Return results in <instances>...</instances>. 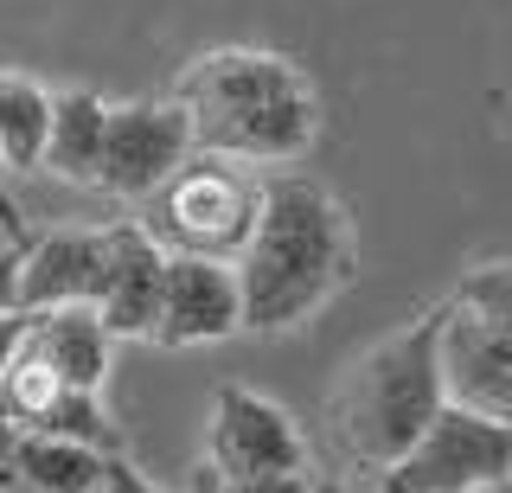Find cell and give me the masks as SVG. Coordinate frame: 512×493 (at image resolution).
<instances>
[{
    "label": "cell",
    "mask_w": 512,
    "mask_h": 493,
    "mask_svg": "<svg viewBox=\"0 0 512 493\" xmlns=\"http://www.w3.org/2000/svg\"><path fill=\"white\" fill-rule=\"evenodd\" d=\"M39 436H64V442H84V449H103L116 455V429H109V410H103V391H71L64 385L52 404L39 410Z\"/></svg>",
    "instance_id": "2e32d148"
},
{
    "label": "cell",
    "mask_w": 512,
    "mask_h": 493,
    "mask_svg": "<svg viewBox=\"0 0 512 493\" xmlns=\"http://www.w3.org/2000/svg\"><path fill=\"white\" fill-rule=\"evenodd\" d=\"M442 410V372H436V308L423 321L384 333L378 346H365L359 359L340 372V385L327 397L333 442L352 468L384 474L397 455L429 429Z\"/></svg>",
    "instance_id": "3957f363"
},
{
    "label": "cell",
    "mask_w": 512,
    "mask_h": 493,
    "mask_svg": "<svg viewBox=\"0 0 512 493\" xmlns=\"http://www.w3.org/2000/svg\"><path fill=\"white\" fill-rule=\"evenodd\" d=\"M173 103L186 116L192 154H218L237 167H288L320 135L314 84L282 52H256V45L192 58Z\"/></svg>",
    "instance_id": "7a4b0ae2"
},
{
    "label": "cell",
    "mask_w": 512,
    "mask_h": 493,
    "mask_svg": "<svg viewBox=\"0 0 512 493\" xmlns=\"http://www.w3.org/2000/svg\"><path fill=\"white\" fill-rule=\"evenodd\" d=\"M231 269H237V295H244V327L256 333L301 327L352 276V225L340 199L320 180H301V173L263 180L256 225Z\"/></svg>",
    "instance_id": "6da1fadb"
},
{
    "label": "cell",
    "mask_w": 512,
    "mask_h": 493,
    "mask_svg": "<svg viewBox=\"0 0 512 493\" xmlns=\"http://www.w3.org/2000/svg\"><path fill=\"white\" fill-rule=\"evenodd\" d=\"M436 372H442V404L512 423V353L461 295H448L436 308Z\"/></svg>",
    "instance_id": "ba28073f"
},
{
    "label": "cell",
    "mask_w": 512,
    "mask_h": 493,
    "mask_svg": "<svg viewBox=\"0 0 512 493\" xmlns=\"http://www.w3.org/2000/svg\"><path fill=\"white\" fill-rule=\"evenodd\" d=\"M109 346L116 333L96 321L90 301H71V308H45V314H26V353L71 391H103L109 378Z\"/></svg>",
    "instance_id": "7c38bea8"
},
{
    "label": "cell",
    "mask_w": 512,
    "mask_h": 493,
    "mask_svg": "<svg viewBox=\"0 0 512 493\" xmlns=\"http://www.w3.org/2000/svg\"><path fill=\"white\" fill-rule=\"evenodd\" d=\"M256 205H263V180H256V173H244L237 161H218V154H186V161L141 199L135 225L148 231L167 257L237 263V250H244V237L256 225Z\"/></svg>",
    "instance_id": "277c9868"
},
{
    "label": "cell",
    "mask_w": 512,
    "mask_h": 493,
    "mask_svg": "<svg viewBox=\"0 0 512 493\" xmlns=\"http://www.w3.org/2000/svg\"><path fill=\"white\" fill-rule=\"evenodd\" d=\"M160 269H167V250L141 225H103V276H96L90 308L116 340H148L154 301H160Z\"/></svg>",
    "instance_id": "30bf717a"
},
{
    "label": "cell",
    "mask_w": 512,
    "mask_h": 493,
    "mask_svg": "<svg viewBox=\"0 0 512 493\" xmlns=\"http://www.w3.org/2000/svg\"><path fill=\"white\" fill-rule=\"evenodd\" d=\"M205 468L218 474H308V436L276 397L224 385L205 423Z\"/></svg>",
    "instance_id": "8992f818"
},
{
    "label": "cell",
    "mask_w": 512,
    "mask_h": 493,
    "mask_svg": "<svg viewBox=\"0 0 512 493\" xmlns=\"http://www.w3.org/2000/svg\"><path fill=\"white\" fill-rule=\"evenodd\" d=\"M468 308L480 314V321L493 327V340L512 353V263H487V269H474L468 282L455 289Z\"/></svg>",
    "instance_id": "e0dca14e"
},
{
    "label": "cell",
    "mask_w": 512,
    "mask_h": 493,
    "mask_svg": "<svg viewBox=\"0 0 512 493\" xmlns=\"http://www.w3.org/2000/svg\"><path fill=\"white\" fill-rule=\"evenodd\" d=\"M20 308V244H0V314Z\"/></svg>",
    "instance_id": "44dd1931"
},
{
    "label": "cell",
    "mask_w": 512,
    "mask_h": 493,
    "mask_svg": "<svg viewBox=\"0 0 512 493\" xmlns=\"http://www.w3.org/2000/svg\"><path fill=\"white\" fill-rule=\"evenodd\" d=\"M103 122L109 103L90 90H58L52 97V129H45L39 167H52L71 186H96V154H103Z\"/></svg>",
    "instance_id": "4fadbf2b"
},
{
    "label": "cell",
    "mask_w": 512,
    "mask_h": 493,
    "mask_svg": "<svg viewBox=\"0 0 512 493\" xmlns=\"http://www.w3.org/2000/svg\"><path fill=\"white\" fill-rule=\"evenodd\" d=\"M103 276V231H45L20 244V314L71 308L96 295Z\"/></svg>",
    "instance_id": "8fae6325"
},
{
    "label": "cell",
    "mask_w": 512,
    "mask_h": 493,
    "mask_svg": "<svg viewBox=\"0 0 512 493\" xmlns=\"http://www.w3.org/2000/svg\"><path fill=\"white\" fill-rule=\"evenodd\" d=\"M512 481V423L442 404L429 429L378 474L384 493H493Z\"/></svg>",
    "instance_id": "5b68a950"
},
{
    "label": "cell",
    "mask_w": 512,
    "mask_h": 493,
    "mask_svg": "<svg viewBox=\"0 0 512 493\" xmlns=\"http://www.w3.org/2000/svg\"><path fill=\"white\" fill-rule=\"evenodd\" d=\"M301 493H346V487H333V481H308Z\"/></svg>",
    "instance_id": "7402d4cb"
},
{
    "label": "cell",
    "mask_w": 512,
    "mask_h": 493,
    "mask_svg": "<svg viewBox=\"0 0 512 493\" xmlns=\"http://www.w3.org/2000/svg\"><path fill=\"white\" fill-rule=\"evenodd\" d=\"M96 493H160V487L148 481V474H135L128 461L109 455V461H103V487H96Z\"/></svg>",
    "instance_id": "d6986e66"
},
{
    "label": "cell",
    "mask_w": 512,
    "mask_h": 493,
    "mask_svg": "<svg viewBox=\"0 0 512 493\" xmlns=\"http://www.w3.org/2000/svg\"><path fill=\"white\" fill-rule=\"evenodd\" d=\"M308 474H218V468H199L192 474V493H301Z\"/></svg>",
    "instance_id": "ac0fdd59"
},
{
    "label": "cell",
    "mask_w": 512,
    "mask_h": 493,
    "mask_svg": "<svg viewBox=\"0 0 512 493\" xmlns=\"http://www.w3.org/2000/svg\"><path fill=\"white\" fill-rule=\"evenodd\" d=\"M103 449H84V442L64 436H39V429H20L13 442V474L32 493H96L103 487Z\"/></svg>",
    "instance_id": "5bb4252c"
},
{
    "label": "cell",
    "mask_w": 512,
    "mask_h": 493,
    "mask_svg": "<svg viewBox=\"0 0 512 493\" xmlns=\"http://www.w3.org/2000/svg\"><path fill=\"white\" fill-rule=\"evenodd\" d=\"M45 129H52V90L0 71V167L32 173L45 154Z\"/></svg>",
    "instance_id": "9a60e30c"
},
{
    "label": "cell",
    "mask_w": 512,
    "mask_h": 493,
    "mask_svg": "<svg viewBox=\"0 0 512 493\" xmlns=\"http://www.w3.org/2000/svg\"><path fill=\"white\" fill-rule=\"evenodd\" d=\"M237 327H244L237 269L218 263V257H167L148 340H160V346H212V340H231Z\"/></svg>",
    "instance_id": "9c48e42d"
},
{
    "label": "cell",
    "mask_w": 512,
    "mask_h": 493,
    "mask_svg": "<svg viewBox=\"0 0 512 493\" xmlns=\"http://www.w3.org/2000/svg\"><path fill=\"white\" fill-rule=\"evenodd\" d=\"M26 353V314L13 308V314H0V378L13 372V359Z\"/></svg>",
    "instance_id": "ffe728a7"
},
{
    "label": "cell",
    "mask_w": 512,
    "mask_h": 493,
    "mask_svg": "<svg viewBox=\"0 0 512 493\" xmlns=\"http://www.w3.org/2000/svg\"><path fill=\"white\" fill-rule=\"evenodd\" d=\"M192 154L180 103H109L103 122V154H96V186L109 199L141 205Z\"/></svg>",
    "instance_id": "52a82bcc"
}]
</instances>
